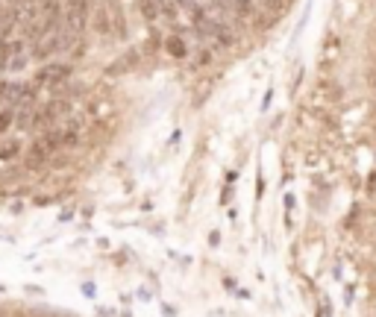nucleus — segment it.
<instances>
[{
  "label": "nucleus",
  "instance_id": "obj_8",
  "mask_svg": "<svg viewBox=\"0 0 376 317\" xmlns=\"http://www.w3.org/2000/svg\"><path fill=\"white\" fill-rule=\"evenodd\" d=\"M156 9H159V15H165L168 21H174V18H176V6H174V0H156Z\"/></svg>",
  "mask_w": 376,
  "mask_h": 317
},
{
  "label": "nucleus",
  "instance_id": "obj_1",
  "mask_svg": "<svg viewBox=\"0 0 376 317\" xmlns=\"http://www.w3.org/2000/svg\"><path fill=\"white\" fill-rule=\"evenodd\" d=\"M89 0H68V6H65V27L74 30L77 36L79 32H86V24H89Z\"/></svg>",
  "mask_w": 376,
  "mask_h": 317
},
{
  "label": "nucleus",
  "instance_id": "obj_4",
  "mask_svg": "<svg viewBox=\"0 0 376 317\" xmlns=\"http://www.w3.org/2000/svg\"><path fill=\"white\" fill-rule=\"evenodd\" d=\"M47 159H51V153H47V150L36 141L32 144L30 150H27V156H24V164L30 171H41V168H47Z\"/></svg>",
  "mask_w": 376,
  "mask_h": 317
},
{
  "label": "nucleus",
  "instance_id": "obj_5",
  "mask_svg": "<svg viewBox=\"0 0 376 317\" xmlns=\"http://www.w3.org/2000/svg\"><path fill=\"white\" fill-rule=\"evenodd\" d=\"M21 50H24V41H18V39H4L0 41V71H6L9 62L18 56Z\"/></svg>",
  "mask_w": 376,
  "mask_h": 317
},
{
  "label": "nucleus",
  "instance_id": "obj_13",
  "mask_svg": "<svg viewBox=\"0 0 376 317\" xmlns=\"http://www.w3.org/2000/svg\"><path fill=\"white\" fill-rule=\"evenodd\" d=\"M12 156H18V144H6L0 150V159H12Z\"/></svg>",
  "mask_w": 376,
  "mask_h": 317
},
{
  "label": "nucleus",
  "instance_id": "obj_10",
  "mask_svg": "<svg viewBox=\"0 0 376 317\" xmlns=\"http://www.w3.org/2000/svg\"><path fill=\"white\" fill-rule=\"evenodd\" d=\"M233 4V9L238 12V15H244V18H247V15L253 12V0H230Z\"/></svg>",
  "mask_w": 376,
  "mask_h": 317
},
{
  "label": "nucleus",
  "instance_id": "obj_2",
  "mask_svg": "<svg viewBox=\"0 0 376 317\" xmlns=\"http://www.w3.org/2000/svg\"><path fill=\"white\" fill-rule=\"evenodd\" d=\"M68 77H71V65L47 62V65H41L39 74H36V86H62Z\"/></svg>",
  "mask_w": 376,
  "mask_h": 317
},
{
  "label": "nucleus",
  "instance_id": "obj_7",
  "mask_svg": "<svg viewBox=\"0 0 376 317\" xmlns=\"http://www.w3.org/2000/svg\"><path fill=\"white\" fill-rule=\"evenodd\" d=\"M138 9H141V15H144L147 21H156V15H159L156 0H138Z\"/></svg>",
  "mask_w": 376,
  "mask_h": 317
},
{
  "label": "nucleus",
  "instance_id": "obj_14",
  "mask_svg": "<svg viewBox=\"0 0 376 317\" xmlns=\"http://www.w3.org/2000/svg\"><path fill=\"white\" fill-rule=\"evenodd\" d=\"M370 86H376V68L370 71Z\"/></svg>",
  "mask_w": 376,
  "mask_h": 317
},
{
  "label": "nucleus",
  "instance_id": "obj_15",
  "mask_svg": "<svg viewBox=\"0 0 376 317\" xmlns=\"http://www.w3.org/2000/svg\"><path fill=\"white\" fill-rule=\"evenodd\" d=\"M212 4H218V6H223V0H212Z\"/></svg>",
  "mask_w": 376,
  "mask_h": 317
},
{
  "label": "nucleus",
  "instance_id": "obj_16",
  "mask_svg": "<svg viewBox=\"0 0 376 317\" xmlns=\"http://www.w3.org/2000/svg\"><path fill=\"white\" fill-rule=\"evenodd\" d=\"M59 4H68V0H59Z\"/></svg>",
  "mask_w": 376,
  "mask_h": 317
},
{
  "label": "nucleus",
  "instance_id": "obj_6",
  "mask_svg": "<svg viewBox=\"0 0 376 317\" xmlns=\"http://www.w3.org/2000/svg\"><path fill=\"white\" fill-rule=\"evenodd\" d=\"M165 50H168L174 59H186L188 56V47H186V41L179 39V36H168L165 39Z\"/></svg>",
  "mask_w": 376,
  "mask_h": 317
},
{
  "label": "nucleus",
  "instance_id": "obj_12",
  "mask_svg": "<svg viewBox=\"0 0 376 317\" xmlns=\"http://www.w3.org/2000/svg\"><path fill=\"white\" fill-rule=\"evenodd\" d=\"M9 127H12V112L4 109V112H0V132H6Z\"/></svg>",
  "mask_w": 376,
  "mask_h": 317
},
{
  "label": "nucleus",
  "instance_id": "obj_11",
  "mask_svg": "<svg viewBox=\"0 0 376 317\" xmlns=\"http://www.w3.org/2000/svg\"><path fill=\"white\" fill-rule=\"evenodd\" d=\"M21 68H27V56H24V50H21V53L9 62V68H6V71H21Z\"/></svg>",
  "mask_w": 376,
  "mask_h": 317
},
{
  "label": "nucleus",
  "instance_id": "obj_9",
  "mask_svg": "<svg viewBox=\"0 0 376 317\" xmlns=\"http://www.w3.org/2000/svg\"><path fill=\"white\" fill-rule=\"evenodd\" d=\"M109 15H106V9L101 6V9H97V32H101V36H109Z\"/></svg>",
  "mask_w": 376,
  "mask_h": 317
},
{
  "label": "nucleus",
  "instance_id": "obj_3",
  "mask_svg": "<svg viewBox=\"0 0 376 317\" xmlns=\"http://www.w3.org/2000/svg\"><path fill=\"white\" fill-rule=\"evenodd\" d=\"M0 100H6L12 106H21V103H32V89L24 86V82H12V79H4L0 82Z\"/></svg>",
  "mask_w": 376,
  "mask_h": 317
}]
</instances>
